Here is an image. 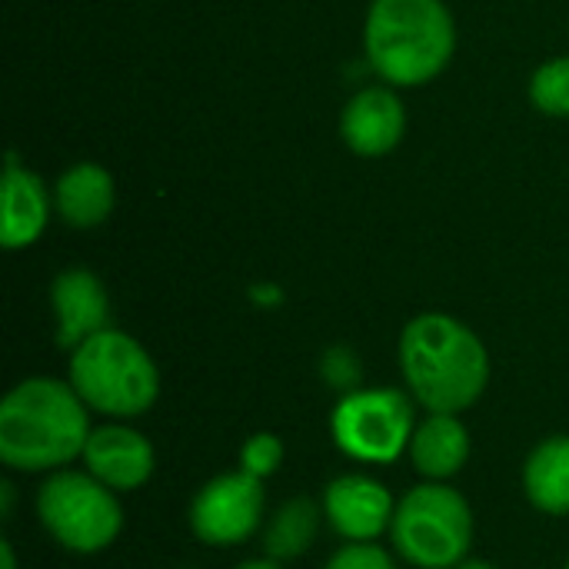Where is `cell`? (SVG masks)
Returning <instances> with one entry per match:
<instances>
[{
	"instance_id": "1",
	"label": "cell",
	"mask_w": 569,
	"mask_h": 569,
	"mask_svg": "<svg viewBox=\"0 0 569 569\" xmlns=\"http://www.w3.org/2000/svg\"><path fill=\"white\" fill-rule=\"evenodd\" d=\"M87 403L70 383L30 377L0 407V460L20 473H47L83 457Z\"/></svg>"
},
{
	"instance_id": "2",
	"label": "cell",
	"mask_w": 569,
	"mask_h": 569,
	"mask_svg": "<svg viewBox=\"0 0 569 569\" xmlns=\"http://www.w3.org/2000/svg\"><path fill=\"white\" fill-rule=\"evenodd\" d=\"M400 370L430 413H463L490 380V357L480 337L447 313H423L400 337Z\"/></svg>"
},
{
	"instance_id": "3",
	"label": "cell",
	"mask_w": 569,
	"mask_h": 569,
	"mask_svg": "<svg viewBox=\"0 0 569 569\" xmlns=\"http://www.w3.org/2000/svg\"><path fill=\"white\" fill-rule=\"evenodd\" d=\"M363 43L383 80L417 87L450 63L457 27L443 0H373Z\"/></svg>"
},
{
	"instance_id": "4",
	"label": "cell",
	"mask_w": 569,
	"mask_h": 569,
	"mask_svg": "<svg viewBox=\"0 0 569 569\" xmlns=\"http://www.w3.org/2000/svg\"><path fill=\"white\" fill-rule=\"evenodd\" d=\"M70 387L90 410L130 420L157 403L160 373L133 337L107 327L73 350Z\"/></svg>"
},
{
	"instance_id": "5",
	"label": "cell",
	"mask_w": 569,
	"mask_h": 569,
	"mask_svg": "<svg viewBox=\"0 0 569 569\" xmlns=\"http://www.w3.org/2000/svg\"><path fill=\"white\" fill-rule=\"evenodd\" d=\"M390 537L397 553L420 569H453L473 543L470 503L443 483L413 487L393 513Z\"/></svg>"
},
{
	"instance_id": "6",
	"label": "cell",
	"mask_w": 569,
	"mask_h": 569,
	"mask_svg": "<svg viewBox=\"0 0 569 569\" xmlns=\"http://www.w3.org/2000/svg\"><path fill=\"white\" fill-rule=\"evenodd\" d=\"M37 517L63 550L83 557L107 550L123 527V510L113 490L93 473L77 470H53L37 493Z\"/></svg>"
},
{
	"instance_id": "7",
	"label": "cell",
	"mask_w": 569,
	"mask_h": 569,
	"mask_svg": "<svg viewBox=\"0 0 569 569\" xmlns=\"http://www.w3.org/2000/svg\"><path fill=\"white\" fill-rule=\"evenodd\" d=\"M337 447L363 463L397 460L417 430L413 403L400 390H353L333 410Z\"/></svg>"
},
{
	"instance_id": "8",
	"label": "cell",
	"mask_w": 569,
	"mask_h": 569,
	"mask_svg": "<svg viewBox=\"0 0 569 569\" xmlns=\"http://www.w3.org/2000/svg\"><path fill=\"white\" fill-rule=\"evenodd\" d=\"M263 480L250 477L247 470H233L210 480L197 493L190 507V527L210 547H233L257 533L263 523Z\"/></svg>"
},
{
	"instance_id": "9",
	"label": "cell",
	"mask_w": 569,
	"mask_h": 569,
	"mask_svg": "<svg viewBox=\"0 0 569 569\" xmlns=\"http://www.w3.org/2000/svg\"><path fill=\"white\" fill-rule=\"evenodd\" d=\"M397 503L390 490L367 473H343L323 493V517L347 543H373L390 530Z\"/></svg>"
},
{
	"instance_id": "10",
	"label": "cell",
	"mask_w": 569,
	"mask_h": 569,
	"mask_svg": "<svg viewBox=\"0 0 569 569\" xmlns=\"http://www.w3.org/2000/svg\"><path fill=\"white\" fill-rule=\"evenodd\" d=\"M87 473H93L110 490H137L153 477V447L143 433L110 423L90 430V440L83 447Z\"/></svg>"
},
{
	"instance_id": "11",
	"label": "cell",
	"mask_w": 569,
	"mask_h": 569,
	"mask_svg": "<svg viewBox=\"0 0 569 569\" xmlns=\"http://www.w3.org/2000/svg\"><path fill=\"white\" fill-rule=\"evenodd\" d=\"M50 300L57 310V343L60 347L77 350L83 340L107 330V317H110L107 290L90 270H80V267L63 270L50 287Z\"/></svg>"
},
{
	"instance_id": "12",
	"label": "cell",
	"mask_w": 569,
	"mask_h": 569,
	"mask_svg": "<svg viewBox=\"0 0 569 569\" xmlns=\"http://www.w3.org/2000/svg\"><path fill=\"white\" fill-rule=\"evenodd\" d=\"M403 127H407L403 103L397 100L393 90H383V87L360 90L347 103L343 120H340L343 140L360 157H383V153H390L400 143Z\"/></svg>"
},
{
	"instance_id": "13",
	"label": "cell",
	"mask_w": 569,
	"mask_h": 569,
	"mask_svg": "<svg viewBox=\"0 0 569 569\" xmlns=\"http://www.w3.org/2000/svg\"><path fill=\"white\" fill-rule=\"evenodd\" d=\"M410 460L427 480H450L470 460V433L457 413H430L410 437Z\"/></svg>"
},
{
	"instance_id": "14",
	"label": "cell",
	"mask_w": 569,
	"mask_h": 569,
	"mask_svg": "<svg viewBox=\"0 0 569 569\" xmlns=\"http://www.w3.org/2000/svg\"><path fill=\"white\" fill-rule=\"evenodd\" d=\"M47 210H50L47 187L40 183V177L23 170L10 153L3 173V233H0L3 247L7 250L30 247L47 227Z\"/></svg>"
},
{
	"instance_id": "15",
	"label": "cell",
	"mask_w": 569,
	"mask_h": 569,
	"mask_svg": "<svg viewBox=\"0 0 569 569\" xmlns=\"http://www.w3.org/2000/svg\"><path fill=\"white\" fill-rule=\"evenodd\" d=\"M57 210L70 227H97L113 210V177L97 163L70 167L57 183Z\"/></svg>"
},
{
	"instance_id": "16",
	"label": "cell",
	"mask_w": 569,
	"mask_h": 569,
	"mask_svg": "<svg viewBox=\"0 0 569 569\" xmlns=\"http://www.w3.org/2000/svg\"><path fill=\"white\" fill-rule=\"evenodd\" d=\"M527 500L543 513H569V437H547L523 467Z\"/></svg>"
},
{
	"instance_id": "17",
	"label": "cell",
	"mask_w": 569,
	"mask_h": 569,
	"mask_svg": "<svg viewBox=\"0 0 569 569\" xmlns=\"http://www.w3.org/2000/svg\"><path fill=\"white\" fill-rule=\"evenodd\" d=\"M320 530V507L310 497L287 500L263 530V550L270 560H297L303 557Z\"/></svg>"
},
{
	"instance_id": "18",
	"label": "cell",
	"mask_w": 569,
	"mask_h": 569,
	"mask_svg": "<svg viewBox=\"0 0 569 569\" xmlns=\"http://www.w3.org/2000/svg\"><path fill=\"white\" fill-rule=\"evenodd\" d=\"M530 100L550 117H569V57L550 60L533 73Z\"/></svg>"
},
{
	"instance_id": "19",
	"label": "cell",
	"mask_w": 569,
	"mask_h": 569,
	"mask_svg": "<svg viewBox=\"0 0 569 569\" xmlns=\"http://www.w3.org/2000/svg\"><path fill=\"white\" fill-rule=\"evenodd\" d=\"M283 463V443L277 433H253L240 450V470H247L257 480H267Z\"/></svg>"
},
{
	"instance_id": "20",
	"label": "cell",
	"mask_w": 569,
	"mask_h": 569,
	"mask_svg": "<svg viewBox=\"0 0 569 569\" xmlns=\"http://www.w3.org/2000/svg\"><path fill=\"white\" fill-rule=\"evenodd\" d=\"M327 569H397L393 557L383 550V547H373V543H347L340 547Z\"/></svg>"
},
{
	"instance_id": "21",
	"label": "cell",
	"mask_w": 569,
	"mask_h": 569,
	"mask_svg": "<svg viewBox=\"0 0 569 569\" xmlns=\"http://www.w3.org/2000/svg\"><path fill=\"white\" fill-rule=\"evenodd\" d=\"M323 373H327V380H330L337 390H347V393H353L357 383H360V367H357V357H353L350 350H333V353H327Z\"/></svg>"
},
{
	"instance_id": "22",
	"label": "cell",
	"mask_w": 569,
	"mask_h": 569,
	"mask_svg": "<svg viewBox=\"0 0 569 569\" xmlns=\"http://www.w3.org/2000/svg\"><path fill=\"white\" fill-rule=\"evenodd\" d=\"M0 563H3L0 569H17V560H13V547H10L7 540L0 543Z\"/></svg>"
},
{
	"instance_id": "23",
	"label": "cell",
	"mask_w": 569,
	"mask_h": 569,
	"mask_svg": "<svg viewBox=\"0 0 569 569\" xmlns=\"http://www.w3.org/2000/svg\"><path fill=\"white\" fill-rule=\"evenodd\" d=\"M237 569H283V567H280L277 560H270V557H267V560H247V563H240Z\"/></svg>"
},
{
	"instance_id": "24",
	"label": "cell",
	"mask_w": 569,
	"mask_h": 569,
	"mask_svg": "<svg viewBox=\"0 0 569 569\" xmlns=\"http://www.w3.org/2000/svg\"><path fill=\"white\" fill-rule=\"evenodd\" d=\"M0 497H3V517H10V510H13V487L3 483V487H0Z\"/></svg>"
},
{
	"instance_id": "25",
	"label": "cell",
	"mask_w": 569,
	"mask_h": 569,
	"mask_svg": "<svg viewBox=\"0 0 569 569\" xmlns=\"http://www.w3.org/2000/svg\"><path fill=\"white\" fill-rule=\"evenodd\" d=\"M453 569H497L493 563H487V560H463V563H457Z\"/></svg>"
},
{
	"instance_id": "26",
	"label": "cell",
	"mask_w": 569,
	"mask_h": 569,
	"mask_svg": "<svg viewBox=\"0 0 569 569\" xmlns=\"http://www.w3.org/2000/svg\"><path fill=\"white\" fill-rule=\"evenodd\" d=\"M567 569H569V563H567Z\"/></svg>"
}]
</instances>
